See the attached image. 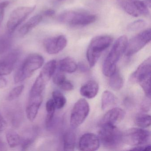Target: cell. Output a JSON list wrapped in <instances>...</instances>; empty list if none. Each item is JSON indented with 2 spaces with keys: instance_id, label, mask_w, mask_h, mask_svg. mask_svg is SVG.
<instances>
[{
  "instance_id": "cell-1",
  "label": "cell",
  "mask_w": 151,
  "mask_h": 151,
  "mask_svg": "<svg viewBox=\"0 0 151 151\" xmlns=\"http://www.w3.org/2000/svg\"><path fill=\"white\" fill-rule=\"evenodd\" d=\"M128 42L127 37L122 36L116 40L113 45L102 66V72L106 76H111L116 70V64L125 52Z\"/></svg>"
},
{
  "instance_id": "cell-2",
  "label": "cell",
  "mask_w": 151,
  "mask_h": 151,
  "mask_svg": "<svg viewBox=\"0 0 151 151\" xmlns=\"http://www.w3.org/2000/svg\"><path fill=\"white\" fill-rule=\"evenodd\" d=\"M44 63L43 56L38 54L30 55L23 62L17 70L14 77L16 83H20L30 77L40 68Z\"/></svg>"
},
{
  "instance_id": "cell-3",
  "label": "cell",
  "mask_w": 151,
  "mask_h": 151,
  "mask_svg": "<svg viewBox=\"0 0 151 151\" xmlns=\"http://www.w3.org/2000/svg\"><path fill=\"white\" fill-rule=\"evenodd\" d=\"M112 37L107 35L95 37L91 40L86 52V57L90 67H94L101 54L112 44Z\"/></svg>"
},
{
  "instance_id": "cell-4",
  "label": "cell",
  "mask_w": 151,
  "mask_h": 151,
  "mask_svg": "<svg viewBox=\"0 0 151 151\" xmlns=\"http://www.w3.org/2000/svg\"><path fill=\"white\" fill-rule=\"evenodd\" d=\"M95 15L88 12L67 11L59 15L57 20L60 23L76 26H84L94 23L97 20Z\"/></svg>"
},
{
  "instance_id": "cell-5",
  "label": "cell",
  "mask_w": 151,
  "mask_h": 151,
  "mask_svg": "<svg viewBox=\"0 0 151 151\" xmlns=\"http://www.w3.org/2000/svg\"><path fill=\"white\" fill-rule=\"evenodd\" d=\"M99 138L100 142L105 147L114 149L119 147L123 142V133L115 125H100Z\"/></svg>"
},
{
  "instance_id": "cell-6",
  "label": "cell",
  "mask_w": 151,
  "mask_h": 151,
  "mask_svg": "<svg viewBox=\"0 0 151 151\" xmlns=\"http://www.w3.org/2000/svg\"><path fill=\"white\" fill-rule=\"evenodd\" d=\"M56 68L55 60H51L45 64L32 87L29 97L43 95L46 86L54 74Z\"/></svg>"
},
{
  "instance_id": "cell-7",
  "label": "cell",
  "mask_w": 151,
  "mask_h": 151,
  "mask_svg": "<svg viewBox=\"0 0 151 151\" xmlns=\"http://www.w3.org/2000/svg\"><path fill=\"white\" fill-rule=\"evenodd\" d=\"M36 6H22L14 9L10 14L7 21L6 29L8 33L12 35L19 25L32 14Z\"/></svg>"
},
{
  "instance_id": "cell-8",
  "label": "cell",
  "mask_w": 151,
  "mask_h": 151,
  "mask_svg": "<svg viewBox=\"0 0 151 151\" xmlns=\"http://www.w3.org/2000/svg\"><path fill=\"white\" fill-rule=\"evenodd\" d=\"M151 58L146 59L131 75L130 81L133 83H139L143 89L150 87L151 80Z\"/></svg>"
},
{
  "instance_id": "cell-9",
  "label": "cell",
  "mask_w": 151,
  "mask_h": 151,
  "mask_svg": "<svg viewBox=\"0 0 151 151\" xmlns=\"http://www.w3.org/2000/svg\"><path fill=\"white\" fill-rule=\"evenodd\" d=\"M151 133L143 128H132L123 134V142L135 146L144 145L150 140Z\"/></svg>"
},
{
  "instance_id": "cell-10",
  "label": "cell",
  "mask_w": 151,
  "mask_h": 151,
  "mask_svg": "<svg viewBox=\"0 0 151 151\" xmlns=\"http://www.w3.org/2000/svg\"><path fill=\"white\" fill-rule=\"evenodd\" d=\"M90 106L86 100H78L73 107L70 117V125L75 129L83 123L90 112Z\"/></svg>"
},
{
  "instance_id": "cell-11",
  "label": "cell",
  "mask_w": 151,
  "mask_h": 151,
  "mask_svg": "<svg viewBox=\"0 0 151 151\" xmlns=\"http://www.w3.org/2000/svg\"><path fill=\"white\" fill-rule=\"evenodd\" d=\"M151 29L143 31L139 33L128 42L125 50V55L127 56H132L142 49L151 40Z\"/></svg>"
},
{
  "instance_id": "cell-12",
  "label": "cell",
  "mask_w": 151,
  "mask_h": 151,
  "mask_svg": "<svg viewBox=\"0 0 151 151\" xmlns=\"http://www.w3.org/2000/svg\"><path fill=\"white\" fill-rule=\"evenodd\" d=\"M119 6L127 14L134 17L148 15L149 9L140 0H117Z\"/></svg>"
},
{
  "instance_id": "cell-13",
  "label": "cell",
  "mask_w": 151,
  "mask_h": 151,
  "mask_svg": "<svg viewBox=\"0 0 151 151\" xmlns=\"http://www.w3.org/2000/svg\"><path fill=\"white\" fill-rule=\"evenodd\" d=\"M20 55V50L15 49L0 59V76L10 74L14 69Z\"/></svg>"
},
{
  "instance_id": "cell-14",
  "label": "cell",
  "mask_w": 151,
  "mask_h": 151,
  "mask_svg": "<svg viewBox=\"0 0 151 151\" xmlns=\"http://www.w3.org/2000/svg\"><path fill=\"white\" fill-rule=\"evenodd\" d=\"M68 40L63 35L47 38L44 40L43 46L46 52L51 55L58 54L67 46Z\"/></svg>"
},
{
  "instance_id": "cell-15",
  "label": "cell",
  "mask_w": 151,
  "mask_h": 151,
  "mask_svg": "<svg viewBox=\"0 0 151 151\" xmlns=\"http://www.w3.org/2000/svg\"><path fill=\"white\" fill-rule=\"evenodd\" d=\"M99 137L93 133H86L80 138L78 147L81 151H93L99 149L100 146Z\"/></svg>"
},
{
  "instance_id": "cell-16",
  "label": "cell",
  "mask_w": 151,
  "mask_h": 151,
  "mask_svg": "<svg viewBox=\"0 0 151 151\" xmlns=\"http://www.w3.org/2000/svg\"><path fill=\"white\" fill-rule=\"evenodd\" d=\"M125 112L120 108L116 107L109 110L101 121L100 125L103 124H112L122 122L125 117Z\"/></svg>"
},
{
  "instance_id": "cell-17",
  "label": "cell",
  "mask_w": 151,
  "mask_h": 151,
  "mask_svg": "<svg viewBox=\"0 0 151 151\" xmlns=\"http://www.w3.org/2000/svg\"><path fill=\"white\" fill-rule=\"evenodd\" d=\"M43 100V95L29 97L26 111L27 118L31 122H33L37 117Z\"/></svg>"
},
{
  "instance_id": "cell-18",
  "label": "cell",
  "mask_w": 151,
  "mask_h": 151,
  "mask_svg": "<svg viewBox=\"0 0 151 151\" xmlns=\"http://www.w3.org/2000/svg\"><path fill=\"white\" fill-rule=\"evenodd\" d=\"M99 91V85L98 83L93 80H90L81 87L80 92L85 98L92 99L97 95Z\"/></svg>"
},
{
  "instance_id": "cell-19",
  "label": "cell",
  "mask_w": 151,
  "mask_h": 151,
  "mask_svg": "<svg viewBox=\"0 0 151 151\" xmlns=\"http://www.w3.org/2000/svg\"><path fill=\"white\" fill-rule=\"evenodd\" d=\"M42 14H37L31 18L27 22L22 26L19 30V34L21 37H24L37 27L42 21Z\"/></svg>"
},
{
  "instance_id": "cell-20",
  "label": "cell",
  "mask_w": 151,
  "mask_h": 151,
  "mask_svg": "<svg viewBox=\"0 0 151 151\" xmlns=\"http://www.w3.org/2000/svg\"><path fill=\"white\" fill-rule=\"evenodd\" d=\"M58 66L60 71L63 73H74L78 68V65L76 62L70 57H66L60 60Z\"/></svg>"
},
{
  "instance_id": "cell-21",
  "label": "cell",
  "mask_w": 151,
  "mask_h": 151,
  "mask_svg": "<svg viewBox=\"0 0 151 151\" xmlns=\"http://www.w3.org/2000/svg\"><path fill=\"white\" fill-rule=\"evenodd\" d=\"M63 149L65 151H71L75 149L76 135L71 131L66 132L63 136Z\"/></svg>"
},
{
  "instance_id": "cell-22",
  "label": "cell",
  "mask_w": 151,
  "mask_h": 151,
  "mask_svg": "<svg viewBox=\"0 0 151 151\" xmlns=\"http://www.w3.org/2000/svg\"><path fill=\"white\" fill-rule=\"evenodd\" d=\"M109 77V85L113 90L117 91L122 88L124 80L118 70H116L115 73Z\"/></svg>"
},
{
  "instance_id": "cell-23",
  "label": "cell",
  "mask_w": 151,
  "mask_h": 151,
  "mask_svg": "<svg viewBox=\"0 0 151 151\" xmlns=\"http://www.w3.org/2000/svg\"><path fill=\"white\" fill-rule=\"evenodd\" d=\"M116 99L115 95L109 91H105L101 97V108L105 110L112 105H114Z\"/></svg>"
},
{
  "instance_id": "cell-24",
  "label": "cell",
  "mask_w": 151,
  "mask_h": 151,
  "mask_svg": "<svg viewBox=\"0 0 151 151\" xmlns=\"http://www.w3.org/2000/svg\"><path fill=\"white\" fill-rule=\"evenodd\" d=\"M6 138L9 145L12 148L21 145L22 143V137L14 130H11L6 132Z\"/></svg>"
},
{
  "instance_id": "cell-25",
  "label": "cell",
  "mask_w": 151,
  "mask_h": 151,
  "mask_svg": "<svg viewBox=\"0 0 151 151\" xmlns=\"http://www.w3.org/2000/svg\"><path fill=\"white\" fill-rule=\"evenodd\" d=\"M10 34L0 35V55L8 51L12 45V38Z\"/></svg>"
},
{
  "instance_id": "cell-26",
  "label": "cell",
  "mask_w": 151,
  "mask_h": 151,
  "mask_svg": "<svg viewBox=\"0 0 151 151\" xmlns=\"http://www.w3.org/2000/svg\"><path fill=\"white\" fill-rule=\"evenodd\" d=\"M135 122L136 125L141 128H146L151 124L150 115L147 114H138L135 117Z\"/></svg>"
},
{
  "instance_id": "cell-27",
  "label": "cell",
  "mask_w": 151,
  "mask_h": 151,
  "mask_svg": "<svg viewBox=\"0 0 151 151\" xmlns=\"http://www.w3.org/2000/svg\"><path fill=\"white\" fill-rule=\"evenodd\" d=\"M52 99L55 104V107L61 109L65 106L67 100L65 96L59 91H54L52 93Z\"/></svg>"
},
{
  "instance_id": "cell-28",
  "label": "cell",
  "mask_w": 151,
  "mask_h": 151,
  "mask_svg": "<svg viewBox=\"0 0 151 151\" xmlns=\"http://www.w3.org/2000/svg\"><path fill=\"white\" fill-rule=\"evenodd\" d=\"M24 86L23 85L18 86L12 89L8 96L7 99L9 101H13L18 98L22 94L24 90Z\"/></svg>"
},
{
  "instance_id": "cell-29",
  "label": "cell",
  "mask_w": 151,
  "mask_h": 151,
  "mask_svg": "<svg viewBox=\"0 0 151 151\" xmlns=\"http://www.w3.org/2000/svg\"><path fill=\"white\" fill-rule=\"evenodd\" d=\"M146 23L143 20H138L130 23L127 26V30L129 31H136L143 29Z\"/></svg>"
},
{
  "instance_id": "cell-30",
  "label": "cell",
  "mask_w": 151,
  "mask_h": 151,
  "mask_svg": "<svg viewBox=\"0 0 151 151\" xmlns=\"http://www.w3.org/2000/svg\"><path fill=\"white\" fill-rule=\"evenodd\" d=\"M55 109V104L52 99H50L47 101L46 104V109L47 112V115L54 116Z\"/></svg>"
},
{
  "instance_id": "cell-31",
  "label": "cell",
  "mask_w": 151,
  "mask_h": 151,
  "mask_svg": "<svg viewBox=\"0 0 151 151\" xmlns=\"http://www.w3.org/2000/svg\"><path fill=\"white\" fill-rule=\"evenodd\" d=\"M9 4L10 2L9 1H4L0 2V26L4 19L6 9Z\"/></svg>"
},
{
  "instance_id": "cell-32",
  "label": "cell",
  "mask_w": 151,
  "mask_h": 151,
  "mask_svg": "<svg viewBox=\"0 0 151 151\" xmlns=\"http://www.w3.org/2000/svg\"><path fill=\"white\" fill-rule=\"evenodd\" d=\"M59 86L62 90L68 91H72L74 89V86L72 83L67 79L63 81Z\"/></svg>"
},
{
  "instance_id": "cell-33",
  "label": "cell",
  "mask_w": 151,
  "mask_h": 151,
  "mask_svg": "<svg viewBox=\"0 0 151 151\" xmlns=\"http://www.w3.org/2000/svg\"><path fill=\"white\" fill-rule=\"evenodd\" d=\"M147 99L144 100V101L141 104V109L144 112H147L150 110L151 108V103H150V99L147 98Z\"/></svg>"
},
{
  "instance_id": "cell-34",
  "label": "cell",
  "mask_w": 151,
  "mask_h": 151,
  "mask_svg": "<svg viewBox=\"0 0 151 151\" xmlns=\"http://www.w3.org/2000/svg\"><path fill=\"white\" fill-rule=\"evenodd\" d=\"M150 145H145L138 146L130 149L132 151H149L151 150Z\"/></svg>"
},
{
  "instance_id": "cell-35",
  "label": "cell",
  "mask_w": 151,
  "mask_h": 151,
  "mask_svg": "<svg viewBox=\"0 0 151 151\" xmlns=\"http://www.w3.org/2000/svg\"><path fill=\"white\" fill-rule=\"evenodd\" d=\"M7 122L1 114H0V134L6 128Z\"/></svg>"
},
{
  "instance_id": "cell-36",
  "label": "cell",
  "mask_w": 151,
  "mask_h": 151,
  "mask_svg": "<svg viewBox=\"0 0 151 151\" xmlns=\"http://www.w3.org/2000/svg\"><path fill=\"white\" fill-rule=\"evenodd\" d=\"M55 11L52 9H47L45 10L42 13V15L43 16L47 17H51L55 14Z\"/></svg>"
},
{
  "instance_id": "cell-37",
  "label": "cell",
  "mask_w": 151,
  "mask_h": 151,
  "mask_svg": "<svg viewBox=\"0 0 151 151\" xmlns=\"http://www.w3.org/2000/svg\"><path fill=\"white\" fill-rule=\"evenodd\" d=\"M7 84L6 79L3 76H0V89L5 88Z\"/></svg>"
},
{
  "instance_id": "cell-38",
  "label": "cell",
  "mask_w": 151,
  "mask_h": 151,
  "mask_svg": "<svg viewBox=\"0 0 151 151\" xmlns=\"http://www.w3.org/2000/svg\"><path fill=\"white\" fill-rule=\"evenodd\" d=\"M142 1L147 7L149 9L151 8V0H143Z\"/></svg>"
},
{
  "instance_id": "cell-39",
  "label": "cell",
  "mask_w": 151,
  "mask_h": 151,
  "mask_svg": "<svg viewBox=\"0 0 151 151\" xmlns=\"http://www.w3.org/2000/svg\"><path fill=\"white\" fill-rule=\"evenodd\" d=\"M6 145L2 140L0 139V151H4L6 150Z\"/></svg>"
},
{
  "instance_id": "cell-40",
  "label": "cell",
  "mask_w": 151,
  "mask_h": 151,
  "mask_svg": "<svg viewBox=\"0 0 151 151\" xmlns=\"http://www.w3.org/2000/svg\"><path fill=\"white\" fill-rule=\"evenodd\" d=\"M55 1L56 2H58V3H61V2H64L67 0H55Z\"/></svg>"
}]
</instances>
